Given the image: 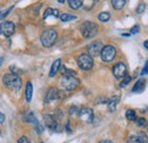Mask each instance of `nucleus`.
I'll use <instances>...</instances> for the list:
<instances>
[{"mask_svg":"<svg viewBox=\"0 0 148 143\" xmlns=\"http://www.w3.org/2000/svg\"><path fill=\"white\" fill-rule=\"evenodd\" d=\"M136 123H137V125L139 126V127H145V126L147 125V122H146V119H145L144 117L137 118V119H136Z\"/></svg>","mask_w":148,"mask_h":143,"instance_id":"nucleus-26","label":"nucleus"},{"mask_svg":"<svg viewBox=\"0 0 148 143\" xmlns=\"http://www.w3.org/2000/svg\"><path fill=\"white\" fill-rule=\"evenodd\" d=\"M130 82H131V77H130L129 75H127V76L123 78V81L120 83V86H121V88H125V86L129 84Z\"/></svg>","mask_w":148,"mask_h":143,"instance_id":"nucleus-27","label":"nucleus"},{"mask_svg":"<svg viewBox=\"0 0 148 143\" xmlns=\"http://www.w3.org/2000/svg\"><path fill=\"white\" fill-rule=\"evenodd\" d=\"M116 56V49L113 46H105L100 52L101 60L105 63H111Z\"/></svg>","mask_w":148,"mask_h":143,"instance_id":"nucleus-7","label":"nucleus"},{"mask_svg":"<svg viewBox=\"0 0 148 143\" xmlns=\"http://www.w3.org/2000/svg\"><path fill=\"white\" fill-rule=\"evenodd\" d=\"M58 93H59V90H57L56 88H50V89L48 90L47 94H46L45 102L46 104H49V102L54 101L56 99H58Z\"/></svg>","mask_w":148,"mask_h":143,"instance_id":"nucleus-13","label":"nucleus"},{"mask_svg":"<svg viewBox=\"0 0 148 143\" xmlns=\"http://www.w3.org/2000/svg\"><path fill=\"white\" fill-rule=\"evenodd\" d=\"M107 102H108V99L105 98V97H100V98H98L96 100V104H98V105H100V104H107Z\"/></svg>","mask_w":148,"mask_h":143,"instance_id":"nucleus-31","label":"nucleus"},{"mask_svg":"<svg viewBox=\"0 0 148 143\" xmlns=\"http://www.w3.org/2000/svg\"><path fill=\"white\" fill-rule=\"evenodd\" d=\"M50 15H53L54 17H60L58 9H55V8H47L46 12H45V15H43V19H46V18L48 17V16H50Z\"/></svg>","mask_w":148,"mask_h":143,"instance_id":"nucleus-18","label":"nucleus"},{"mask_svg":"<svg viewBox=\"0 0 148 143\" xmlns=\"http://www.w3.org/2000/svg\"><path fill=\"white\" fill-rule=\"evenodd\" d=\"M104 46L101 42L99 41H95V42H91L87 46V50H88V54L91 56V57H96L98 54H100L101 50H103Z\"/></svg>","mask_w":148,"mask_h":143,"instance_id":"nucleus-9","label":"nucleus"},{"mask_svg":"<svg viewBox=\"0 0 148 143\" xmlns=\"http://www.w3.org/2000/svg\"><path fill=\"white\" fill-rule=\"evenodd\" d=\"M144 47H145V48L148 50V40H146V41L144 42Z\"/></svg>","mask_w":148,"mask_h":143,"instance_id":"nucleus-38","label":"nucleus"},{"mask_svg":"<svg viewBox=\"0 0 148 143\" xmlns=\"http://www.w3.org/2000/svg\"><path fill=\"white\" fill-rule=\"evenodd\" d=\"M13 8H14V6H10V7H9V8H7L6 10H1V12H0V20H2L3 18L6 17V16H7L12 10H13Z\"/></svg>","mask_w":148,"mask_h":143,"instance_id":"nucleus-25","label":"nucleus"},{"mask_svg":"<svg viewBox=\"0 0 148 143\" xmlns=\"http://www.w3.org/2000/svg\"><path fill=\"white\" fill-rule=\"evenodd\" d=\"M60 85L63 86V89L67 90V91H73L80 85V81L76 76L63 75V77L60 80Z\"/></svg>","mask_w":148,"mask_h":143,"instance_id":"nucleus-4","label":"nucleus"},{"mask_svg":"<svg viewBox=\"0 0 148 143\" xmlns=\"http://www.w3.org/2000/svg\"><path fill=\"white\" fill-rule=\"evenodd\" d=\"M3 122H5V115L0 111V124H3Z\"/></svg>","mask_w":148,"mask_h":143,"instance_id":"nucleus-35","label":"nucleus"},{"mask_svg":"<svg viewBox=\"0 0 148 143\" xmlns=\"http://www.w3.org/2000/svg\"><path fill=\"white\" fill-rule=\"evenodd\" d=\"M24 121H25L26 123H32L33 125L37 124L38 122H39V121L37 119V117L34 116L33 112H27V114L24 116Z\"/></svg>","mask_w":148,"mask_h":143,"instance_id":"nucleus-19","label":"nucleus"},{"mask_svg":"<svg viewBox=\"0 0 148 143\" xmlns=\"http://www.w3.org/2000/svg\"><path fill=\"white\" fill-rule=\"evenodd\" d=\"M77 65L82 71H90L93 67V59L88 54H82L77 58Z\"/></svg>","mask_w":148,"mask_h":143,"instance_id":"nucleus-5","label":"nucleus"},{"mask_svg":"<svg viewBox=\"0 0 148 143\" xmlns=\"http://www.w3.org/2000/svg\"><path fill=\"white\" fill-rule=\"evenodd\" d=\"M145 80H138L134 84V86L132 88V92L133 93H141L145 90Z\"/></svg>","mask_w":148,"mask_h":143,"instance_id":"nucleus-15","label":"nucleus"},{"mask_svg":"<svg viewBox=\"0 0 148 143\" xmlns=\"http://www.w3.org/2000/svg\"><path fill=\"white\" fill-rule=\"evenodd\" d=\"M145 9H146V5L145 3H139L138 5V8H137V14H143L144 12H145Z\"/></svg>","mask_w":148,"mask_h":143,"instance_id":"nucleus-29","label":"nucleus"},{"mask_svg":"<svg viewBox=\"0 0 148 143\" xmlns=\"http://www.w3.org/2000/svg\"><path fill=\"white\" fill-rule=\"evenodd\" d=\"M146 74H148V60L146 61V64H145V66L141 71V75H146Z\"/></svg>","mask_w":148,"mask_h":143,"instance_id":"nucleus-34","label":"nucleus"},{"mask_svg":"<svg viewBox=\"0 0 148 143\" xmlns=\"http://www.w3.org/2000/svg\"><path fill=\"white\" fill-rule=\"evenodd\" d=\"M80 31L82 33L83 37L86 39H91L93 36L97 34L98 32V26L97 24H95L90 20H87V22H83L82 25L80 26Z\"/></svg>","mask_w":148,"mask_h":143,"instance_id":"nucleus-2","label":"nucleus"},{"mask_svg":"<svg viewBox=\"0 0 148 143\" xmlns=\"http://www.w3.org/2000/svg\"><path fill=\"white\" fill-rule=\"evenodd\" d=\"M34 128H36L38 134H42V133H43V126L41 125L39 122H38L37 124H34Z\"/></svg>","mask_w":148,"mask_h":143,"instance_id":"nucleus-30","label":"nucleus"},{"mask_svg":"<svg viewBox=\"0 0 148 143\" xmlns=\"http://www.w3.org/2000/svg\"><path fill=\"white\" fill-rule=\"evenodd\" d=\"M127 1L125 0H112V5H113V8L116 9V10H120L122 9L124 6H125Z\"/></svg>","mask_w":148,"mask_h":143,"instance_id":"nucleus-20","label":"nucleus"},{"mask_svg":"<svg viewBox=\"0 0 148 143\" xmlns=\"http://www.w3.org/2000/svg\"><path fill=\"white\" fill-rule=\"evenodd\" d=\"M40 143H45V142H40Z\"/></svg>","mask_w":148,"mask_h":143,"instance_id":"nucleus-40","label":"nucleus"},{"mask_svg":"<svg viewBox=\"0 0 148 143\" xmlns=\"http://www.w3.org/2000/svg\"><path fill=\"white\" fill-rule=\"evenodd\" d=\"M67 3H69V7L70 8H72V9H79L83 5V1H81V0H69Z\"/></svg>","mask_w":148,"mask_h":143,"instance_id":"nucleus-21","label":"nucleus"},{"mask_svg":"<svg viewBox=\"0 0 148 143\" xmlns=\"http://www.w3.org/2000/svg\"><path fill=\"white\" fill-rule=\"evenodd\" d=\"M77 116L81 119H83L86 123H91L93 119V112L90 108H81Z\"/></svg>","mask_w":148,"mask_h":143,"instance_id":"nucleus-12","label":"nucleus"},{"mask_svg":"<svg viewBox=\"0 0 148 143\" xmlns=\"http://www.w3.org/2000/svg\"><path fill=\"white\" fill-rule=\"evenodd\" d=\"M66 131L69 132V133H71V127H70V123L67 122V124H66Z\"/></svg>","mask_w":148,"mask_h":143,"instance_id":"nucleus-36","label":"nucleus"},{"mask_svg":"<svg viewBox=\"0 0 148 143\" xmlns=\"http://www.w3.org/2000/svg\"><path fill=\"white\" fill-rule=\"evenodd\" d=\"M125 117L128 121H136L137 119V115H136V111L133 109H128L127 112H125Z\"/></svg>","mask_w":148,"mask_h":143,"instance_id":"nucleus-22","label":"nucleus"},{"mask_svg":"<svg viewBox=\"0 0 148 143\" xmlns=\"http://www.w3.org/2000/svg\"><path fill=\"white\" fill-rule=\"evenodd\" d=\"M110 18H111V14L108 12H103L98 15V19L100 22H107V20H110Z\"/></svg>","mask_w":148,"mask_h":143,"instance_id":"nucleus-24","label":"nucleus"},{"mask_svg":"<svg viewBox=\"0 0 148 143\" xmlns=\"http://www.w3.org/2000/svg\"><path fill=\"white\" fill-rule=\"evenodd\" d=\"M119 100H120L119 95H113L111 99L108 100V102H107V107H108V110H110L111 112H114V111L116 110L117 104H119Z\"/></svg>","mask_w":148,"mask_h":143,"instance_id":"nucleus-14","label":"nucleus"},{"mask_svg":"<svg viewBox=\"0 0 148 143\" xmlns=\"http://www.w3.org/2000/svg\"><path fill=\"white\" fill-rule=\"evenodd\" d=\"M113 75L117 80L124 78L127 76V66H125V64L117 63L116 65H114V67H113Z\"/></svg>","mask_w":148,"mask_h":143,"instance_id":"nucleus-10","label":"nucleus"},{"mask_svg":"<svg viewBox=\"0 0 148 143\" xmlns=\"http://www.w3.org/2000/svg\"><path fill=\"white\" fill-rule=\"evenodd\" d=\"M148 138L145 132H138L136 134L130 135L127 143H147Z\"/></svg>","mask_w":148,"mask_h":143,"instance_id":"nucleus-11","label":"nucleus"},{"mask_svg":"<svg viewBox=\"0 0 148 143\" xmlns=\"http://www.w3.org/2000/svg\"><path fill=\"white\" fill-rule=\"evenodd\" d=\"M2 82L8 89L10 90L18 91V90L22 89V80L16 74H13V73L12 74H6L2 77Z\"/></svg>","mask_w":148,"mask_h":143,"instance_id":"nucleus-1","label":"nucleus"},{"mask_svg":"<svg viewBox=\"0 0 148 143\" xmlns=\"http://www.w3.org/2000/svg\"><path fill=\"white\" fill-rule=\"evenodd\" d=\"M80 109H81V108L77 107V106H73V107H71V108H70V115H72V116L79 115Z\"/></svg>","mask_w":148,"mask_h":143,"instance_id":"nucleus-28","label":"nucleus"},{"mask_svg":"<svg viewBox=\"0 0 148 143\" xmlns=\"http://www.w3.org/2000/svg\"><path fill=\"white\" fill-rule=\"evenodd\" d=\"M60 19H62V22H70V20L76 19V16L71 15V14H69V13H63V14L60 15Z\"/></svg>","mask_w":148,"mask_h":143,"instance_id":"nucleus-23","label":"nucleus"},{"mask_svg":"<svg viewBox=\"0 0 148 143\" xmlns=\"http://www.w3.org/2000/svg\"><path fill=\"white\" fill-rule=\"evenodd\" d=\"M43 119H45L46 126H47L50 131H53V132H59V131L62 129V126L59 125L58 121L56 119L54 115H45Z\"/></svg>","mask_w":148,"mask_h":143,"instance_id":"nucleus-8","label":"nucleus"},{"mask_svg":"<svg viewBox=\"0 0 148 143\" xmlns=\"http://www.w3.org/2000/svg\"><path fill=\"white\" fill-rule=\"evenodd\" d=\"M15 32V24L10 20H3L0 24V34L5 37H9Z\"/></svg>","mask_w":148,"mask_h":143,"instance_id":"nucleus-6","label":"nucleus"},{"mask_svg":"<svg viewBox=\"0 0 148 143\" xmlns=\"http://www.w3.org/2000/svg\"><path fill=\"white\" fill-rule=\"evenodd\" d=\"M17 142L18 143H31V141H29V139H27L26 136H22V138H19Z\"/></svg>","mask_w":148,"mask_h":143,"instance_id":"nucleus-32","label":"nucleus"},{"mask_svg":"<svg viewBox=\"0 0 148 143\" xmlns=\"http://www.w3.org/2000/svg\"><path fill=\"white\" fill-rule=\"evenodd\" d=\"M139 30H140V27H139L138 25H136V26H133V27L131 29L130 32H131L132 34H137V33H139Z\"/></svg>","mask_w":148,"mask_h":143,"instance_id":"nucleus-33","label":"nucleus"},{"mask_svg":"<svg viewBox=\"0 0 148 143\" xmlns=\"http://www.w3.org/2000/svg\"><path fill=\"white\" fill-rule=\"evenodd\" d=\"M99 143H114V142L111 141V140H103V141H100Z\"/></svg>","mask_w":148,"mask_h":143,"instance_id":"nucleus-37","label":"nucleus"},{"mask_svg":"<svg viewBox=\"0 0 148 143\" xmlns=\"http://www.w3.org/2000/svg\"><path fill=\"white\" fill-rule=\"evenodd\" d=\"M59 68H60V59H56L55 61L53 63L51 67H50V71H49V77L55 76V74L58 72Z\"/></svg>","mask_w":148,"mask_h":143,"instance_id":"nucleus-17","label":"nucleus"},{"mask_svg":"<svg viewBox=\"0 0 148 143\" xmlns=\"http://www.w3.org/2000/svg\"><path fill=\"white\" fill-rule=\"evenodd\" d=\"M32 94H33V85L31 82H27L26 86H25V99L27 102H30L32 100Z\"/></svg>","mask_w":148,"mask_h":143,"instance_id":"nucleus-16","label":"nucleus"},{"mask_svg":"<svg viewBox=\"0 0 148 143\" xmlns=\"http://www.w3.org/2000/svg\"><path fill=\"white\" fill-rule=\"evenodd\" d=\"M3 64V58L2 57H0V67H1V65Z\"/></svg>","mask_w":148,"mask_h":143,"instance_id":"nucleus-39","label":"nucleus"},{"mask_svg":"<svg viewBox=\"0 0 148 143\" xmlns=\"http://www.w3.org/2000/svg\"><path fill=\"white\" fill-rule=\"evenodd\" d=\"M40 40H41V43H42L43 47L49 48L55 43L56 40H57V32L53 29H47L42 32Z\"/></svg>","mask_w":148,"mask_h":143,"instance_id":"nucleus-3","label":"nucleus"}]
</instances>
